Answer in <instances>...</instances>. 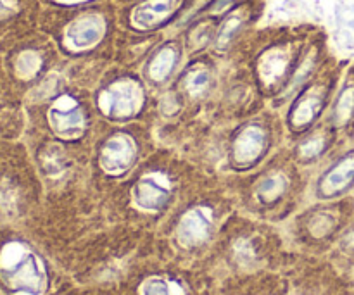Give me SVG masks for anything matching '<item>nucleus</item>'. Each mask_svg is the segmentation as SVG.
Segmentation results:
<instances>
[{
    "label": "nucleus",
    "mask_w": 354,
    "mask_h": 295,
    "mask_svg": "<svg viewBox=\"0 0 354 295\" xmlns=\"http://www.w3.org/2000/svg\"><path fill=\"white\" fill-rule=\"evenodd\" d=\"M208 235V219L202 216L199 211L183 219L181 223V236L185 238L189 244H197L206 238Z\"/></svg>",
    "instance_id": "f257e3e1"
},
{
    "label": "nucleus",
    "mask_w": 354,
    "mask_h": 295,
    "mask_svg": "<svg viewBox=\"0 0 354 295\" xmlns=\"http://www.w3.org/2000/svg\"><path fill=\"white\" fill-rule=\"evenodd\" d=\"M164 195H166L164 190L158 188L156 185L149 186L147 183H142V186L138 188V193H137V201L142 207L154 209V207H158V205L162 204Z\"/></svg>",
    "instance_id": "f03ea898"
},
{
    "label": "nucleus",
    "mask_w": 354,
    "mask_h": 295,
    "mask_svg": "<svg viewBox=\"0 0 354 295\" xmlns=\"http://www.w3.org/2000/svg\"><path fill=\"white\" fill-rule=\"evenodd\" d=\"M145 295H180V288L173 285L162 283V281H150L145 288Z\"/></svg>",
    "instance_id": "7ed1b4c3"
}]
</instances>
